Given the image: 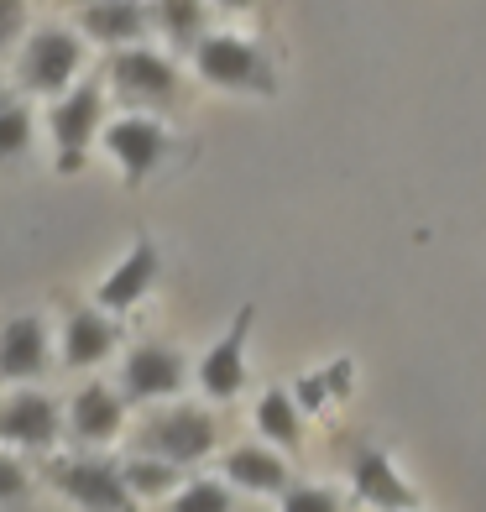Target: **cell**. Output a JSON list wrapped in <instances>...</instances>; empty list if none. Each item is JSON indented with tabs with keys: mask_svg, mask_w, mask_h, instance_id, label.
<instances>
[{
	"mask_svg": "<svg viewBox=\"0 0 486 512\" xmlns=\"http://www.w3.org/2000/svg\"><path fill=\"white\" fill-rule=\"evenodd\" d=\"M84 68V37L68 32V27H37L21 37V53H16V84L27 95H63L74 89Z\"/></svg>",
	"mask_w": 486,
	"mask_h": 512,
	"instance_id": "cell-1",
	"label": "cell"
},
{
	"mask_svg": "<svg viewBox=\"0 0 486 512\" xmlns=\"http://www.w3.org/2000/svg\"><path fill=\"white\" fill-rule=\"evenodd\" d=\"M194 68L204 84L236 89V95H272V63L236 32H204L194 48Z\"/></svg>",
	"mask_w": 486,
	"mask_h": 512,
	"instance_id": "cell-2",
	"label": "cell"
},
{
	"mask_svg": "<svg viewBox=\"0 0 486 512\" xmlns=\"http://www.w3.org/2000/svg\"><path fill=\"white\" fill-rule=\"evenodd\" d=\"M48 131H53V147H58V173H79L84 147L105 131V89L95 79L63 89L48 110Z\"/></svg>",
	"mask_w": 486,
	"mask_h": 512,
	"instance_id": "cell-3",
	"label": "cell"
},
{
	"mask_svg": "<svg viewBox=\"0 0 486 512\" xmlns=\"http://www.w3.org/2000/svg\"><path fill=\"white\" fill-rule=\"evenodd\" d=\"M215 418L204 408H162L152 413L142 434H136V445H142L147 455H162V460H178V465H199L204 455L215 450Z\"/></svg>",
	"mask_w": 486,
	"mask_h": 512,
	"instance_id": "cell-4",
	"label": "cell"
},
{
	"mask_svg": "<svg viewBox=\"0 0 486 512\" xmlns=\"http://www.w3.org/2000/svg\"><path fill=\"white\" fill-rule=\"evenodd\" d=\"M105 74L115 84V95L131 105H173V95H178V68L152 48H136V42L110 53Z\"/></svg>",
	"mask_w": 486,
	"mask_h": 512,
	"instance_id": "cell-5",
	"label": "cell"
},
{
	"mask_svg": "<svg viewBox=\"0 0 486 512\" xmlns=\"http://www.w3.org/2000/svg\"><path fill=\"white\" fill-rule=\"evenodd\" d=\"M53 481L68 502H79L89 512H131V497H136L110 460H58Z\"/></svg>",
	"mask_w": 486,
	"mask_h": 512,
	"instance_id": "cell-6",
	"label": "cell"
},
{
	"mask_svg": "<svg viewBox=\"0 0 486 512\" xmlns=\"http://www.w3.org/2000/svg\"><path fill=\"white\" fill-rule=\"evenodd\" d=\"M100 142L115 157V168L126 173V183H142L162 162V152H168V131L152 115H121V121H105Z\"/></svg>",
	"mask_w": 486,
	"mask_h": 512,
	"instance_id": "cell-7",
	"label": "cell"
},
{
	"mask_svg": "<svg viewBox=\"0 0 486 512\" xmlns=\"http://www.w3.org/2000/svg\"><path fill=\"white\" fill-rule=\"evenodd\" d=\"M251 319H257V309H241L236 319H230V330L199 356V387H204V398L230 403L246 387V335H251Z\"/></svg>",
	"mask_w": 486,
	"mask_h": 512,
	"instance_id": "cell-8",
	"label": "cell"
},
{
	"mask_svg": "<svg viewBox=\"0 0 486 512\" xmlns=\"http://www.w3.org/2000/svg\"><path fill=\"white\" fill-rule=\"evenodd\" d=\"M183 382H189V366H183V356L168 351V345H136L121 366V387H126L131 403L173 398V392H183Z\"/></svg>",
	"mask_w": 486,
	"mask_h": 512,
	"instance_id": "cell-9",
	"label": "cell"
},
{
	"mask_svg": "<svg viewBox=\"0 0 486 512\" xmlns=\"http://www.w3.org/2000/svg\"><path fill=\"white\" fill-rule=\"evenodd\" d=\"M152 27V11L142 0H84L79 11V32L89 42H105V48H131L142 42Z\"/></svg>",
	"mask_w": 486,
	"mask_h": 512,
	"instance_id": "cell-10",
	"label": "cell"
},
{
	"mask_svg": "<svg viewBox=\"0 0 486 512\" xmlns=\"http://www.w3.org/2000/svg\"><path fill=\"white\" fill-rule=\"evenodd\" d=\"M157 272H162L157 246H152V241H136V246L126 251V262L105 272V283H100V293H95L100 309H105V314H121V309H131V304H142V298L152 293V283H157Z\"/></svg>",
	"mask_w": 486,
	"mask_h": 512,
	"instance_id": "cell-11",
	"label": "cell"
},
{
	"mask_svg": "<svg viewBox=\"0 0 486 512\" xmlns=\"http://www.w3.org/2000/svg\"><path fill=\"white\" fill-rule=\"evenodd\" d=\"M0 439L27 450H48L58 439V403L42 398V392H16V398L0 403Z\"/></svg>",
	"mask_w": 486,
	"mask_h": 512,
	"instance_id": "cell-12",
	"label": "cell"
},
{
	"mask_svg": "<svg viewBox=\"0 0 486 512\" xmlns=\"http://www.w3.org/2000/svg\"><path fill=\"white\" fill-rule=\"evenodd\" d=\"M351 481H356V497L366 507H377V512H413V507H419V492H413V486L392 471V460L377 455V450H361L356 455Z\"/></svg>",
	"mask_w": 486,
	"mask_h": 512,
	"instance_id": "cell-13",
	"label": "cell"
},
{
	"mask_svg": "<svg viewBox=\"0 0 486 512\" xmlns=\"http://www.w3.org/2000/svg\"><path fill=\"white\" fill-rule=\"evenodd\" d=\"M42 366H48V330H42V319L37 314L6 319V330H0V377L27 382Z\"/></svg>",
	"mask_w": 486,
	"mask_h": 512,
	"instance_id": "cell-14",
	"label": "cell"
},
{
	"mask_svg": "<svg viewBox=\"0 0 486 512\" xmlns=\"http://www.w3.org/2000/svg\"><path fill=\"white\" fill-rule=\"evenodd\" d=\"M225 481L241 486V492H262V497H283L288 492V465L277 450H262V445H236L225 455Z\"/></svg>",
	"mask_w": 486,
	"mask_h": 512,
	"instance_id": "cell-15",
	"label": "cell"
},
{
	"mask_svg": "<svg viewBox=\"0 0 486 512\" xmlns=\"http://www.w3.org/2000/svg\"><path fill=\"white\" fill-rule=\"evenodd\" d=\"M121 424H126V403L100 382H89L74 398V413H68V429H74L84 445H105V439L121 434Z\"/></svg>",
	"mask_w": 486,
	"mask_h": 512,
	"instance_id": "cell-16",
	"label": "cell"
},
{
	"mask_svg": "<svg viewBox=\"0 0 486 512\" xmlns=\"http://www.w3.org/2000/svg\"><path fill=\"white\" fill-rule=\"evenodd\" d=\"M115 351V324L105 319V309H79L63 324V361L68 366H100Z\"/></svg>",
	"mask_w": 486,
	"mask_h": 512,
	"instance_id": "cell-17",
	"label": "cell"
},
{
	"mask_svg": "<svg viewBox=\"0 0 486 512\" xmlns=\"http://www.w3.org/2000/svg\"><path fill=\"white\" fill-rule=\"evenodd\" d=\"M304 403L298 398H288L283 387H267L262 392V403H257V413H251V424H257V434L267 439V445H283V450H298L304 445Z\"/></svg>",
	"mask_w": 486,
	"mask_h": 512,
	"instance_id": "cell-18",
	"label": "cell"
},
{
	"mask_svg": "<svg viewBox=\"0 0 486 512\" xmlns=\"http://www.w3.org/2000/svg\"><path fill=\"white\" fill-rule=\"evenodd\" d=\"M178 471L183 465L178 460H162V455H136V460H126V486L136 497H162V492H178Z\"/></svg>",
	"mask_w": 486,
	"mask_h": 512,
	"instance_id": "cell-19",
	"label": "cell"
},
{
	"mask_svg": "<svg viewBox=\"0 0 486 512\" xmlns=\"http://www.w3.org/2000/svg\"><path fill=\"white\" fill-rule=\"evenodd\" d=\"M152 21L178 42V48H199V37H204V0H157Z\"/></svg>",
	"mask_w": 486,
	"mask_h": 512,
	"instance_id": "cell-20",
	"label": "cell"
},
{
	"mask_svg": "<svg viewBox=\"0 0 486 512\" xmlns=\"http://www.w3.org/2000/svg\"><path fill=\"white\" fill-rule=\"evenodd\" d=\"M168 512H230V486L225 481H189L173 497Z\"/></svg>",
	"mask_w": 486,
	"mask_h": 512,
	"instance_id": "cell-21",
	"label": "cell"
},
{
	"mask_svg": "<svg viewBox=\"0 0 486 512\" xmlns=\"http://www.w3.org/2000/svg\"><path fill=\"white\" fill-rule=\"evenodd\" d=\"M32 142V115L21 105H0V157H21Z\"/></svg>",
	"mask_w": 486,
	"mask_h": 512,
	"instance_id": "cell-22",
	"label": "cell"
},
{
	"mask_svg": "<svg viewBox=\"0 0 486 512\" xmlns=\"http://www.w3.org/2000/svg\"><path fill=\"white\" fill-rule=\"evenodd\" d=\"M283 512H340V497L330 492V486H288L283 492Z\"/></svg>",
	"mask_w": 486,
	"mask_h": 512,
	"instance_id": "cell-23",
	"label": "cell"
},
{
	"mask_svg": "<svg viewBox=\"0 0 486 512\" xmlns=\"http://www.w3.org/2000/svg\"><path fill=\"white\" fill-rule=\"evenodd\" d=\"M27 32V0H0V48H11Z\"/></svg>",
	"mask_w": 486,
	"mask_h": 512,
	"instance_id": "cell-24",
	"label": "cell"
},
{
	"mask_svg": "<svg viewBox=\"0 0 486 512\" xmlns=\"http://www.w3.org/2000/svg\"><path fill=\"white\" fill-rule=\"evenodd\" d=\"M32 492V481H27V471L11 460V455H0V502H21Z\"/></svg>",
	"mask_w": 486,
	"mask_h": 512,
	"instance_id": "cell-25",
	"label": "cell"
},
{
	"mask_svg": "<svg viewBox=\"0 0 486 512\" xmlns=\"http://www.w3.org/2000/svg\"><path fill=\"white\" fill-rule=\"evenodd\" d=\"M215 6H225V11H246L251 0H215Z\"/></svg>",
	"mask_w": 486,
	"mask_h": 512,
	"instance_id": "cell-26",
	"label": "cell"
}]
</instances>
